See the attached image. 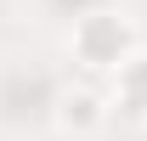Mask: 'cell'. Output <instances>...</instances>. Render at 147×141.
Listing matches in <instances>:
<instances>
[{
  "label": "cell",
  "instance_id": "obj_2",
  "mask_svg": "<svg viewBox=\"0 0 147 141\" xmlns=\"http://www.w3.org/2000/svg\"><path fill=\"white\" fill-rule=\"evenodd\" d=\"M125 102L136 107V113H147V56L125 68Z\"/></svg>",
  "mask_w": 147,
  "mask_h": 141
},
{
  "label": "cell",
  "instance_id": "obj_1",
  "mask_svg": "<svg viewBox=\"0 0 147 141\" xmlns=\"http://www.w3.org/2000/svg\"><path fill=\"white\" fill-rule=\"evenodd\" d=\"M79 51L91 56V62L119 56V51H125V23H119V17H91L85 28H79Z\"/></svg>",
  "mask_w": 147,
  "mask_h": 141
},
{
  "label": "cell",
  "instance_id": "obj_3",
  "mask_svg": "<svg viewBox=\"0 0 147 141\" xmlns=\"http://www.w3.org/2000/svg\"><path fill=\"white\" fill-rule=\"evenodd\" d=\"M62 107H68V119H79V124H91V119H96V102H91V96H68Z\"/></svg>",
  "mask_w": 147,
  "mask_h": 141
}]
</instances>
